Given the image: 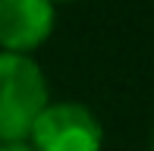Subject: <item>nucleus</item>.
<instances>
[{
    "mask_svg": "<svg viewBox=\"0 0 154 151\" xmlns=\"http://www.w3.org/2000/svg\"><path fill=\"white\" fill-rule=\"evenodd\" d=\"M0 151H32L29 142H0Z\"/></svg>",
    "mask_w": 154,
    "mask_h": 151,
    "instance_id": "nucleus-4",
    "label": "nucleus"
},
{
    "mask_svg": "<svg viewBox=\"0 0 154 151\" xmlns=\"http://www.w3.org/2000/svg\"><path fill=\"white\" fill-rule=\"evenodd\" d=\"M57 25L51 0H0V51L32 57Z\"/></svg>",
    "mask_w": 154,
    "mask_h": 151,
    "instance_id": "nucleus-3",
    "label": "nucleus"
},
{
    "mask_svg": "<svg viewBox=\"0 0 154 151\" xmlns=\"http://www.w3.org/2000/svg\"><path fill=\"white\" fill-rule=\"evenodd\" d=\"M51 104V88L35 57L0 51V142H29L41 110Z\"/></svg>",
    "mask_w": 154,
    "mask_h": 151,
    "instance_id": "nucleus-1",
    "label": "nucleus"
},
{
    "mask_svg": "<svg viewBox=\"0 0 154 151\" xmlns=\"http://www.w3.org/2000/svg\"><path fill=\"white\" fill-rule=\"evenodd\" d=\"M32 151H101L104 123L79 101L47 104L29 132Z\"/></svg>",
    "mask_w": 154,
    "mask_h": 151,
    "instance_id": "nucleus-2",
    "label": "nucleus"
},
{
    "mask_svg": "<svg viewBox=\"0 0 154 151\" xmlns=\"http://www.w3.org/2000/svg\"><path fill=\"white\" fill-rule=\"evenodd\" d=\"M151 151H154V126H151Z\"/></svg>",
    "mask_w": 154,
    "mask_h": 151,
    "instance_id": "nucleus-6",
    "label": "nucleus"
},
{
    "mask_svg": "<svg viewBox=\"0 0 154 151\" xmlns=\"http://www.w3.org/2000/svg\"><path fill=\"white\" fill-rule=\"evenodd\" d=\"M51 3H54V6H57V3H75V0H51Z\"/></svg>",
    "mask_w": 154,
    "mask_h": 151,
    "instance_id": "nucleus-5",
    "label": "nucleus"
}]
</instances>
